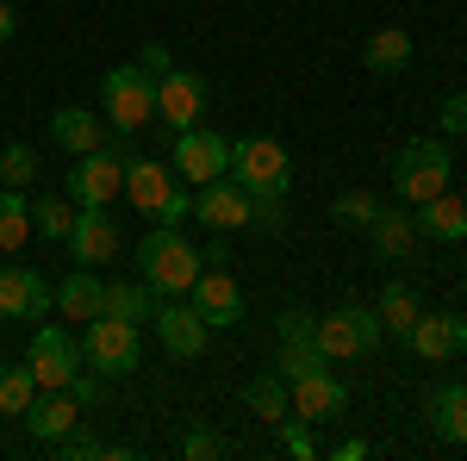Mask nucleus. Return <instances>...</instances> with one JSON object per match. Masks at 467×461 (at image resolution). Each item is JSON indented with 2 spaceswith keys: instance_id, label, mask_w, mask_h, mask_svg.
<instances>
[{
  "instance_id": "obj_20",
  "label": "nucleus",
  "mask_w": 467,
  "mask_h": 461,
  "mask_svg": "<svg viewBox=\"0 0 467 461\" xmlns=\"http://www.w3.org/2000/svg\"><path fill=\"white\" fill-rule=\"evenodd\" d=\"M424 418H431V430L442 443L467 449V381H442V387L424 393Z\"/></svg>"
},
{
  "instance_id": "obj_8",
  "label": "nucleus",
  "mask_w": 467,
  "mask_h": 461,
  "mask_svg": "<svg viewBox=\"0 0 467 461\" xmlns=\"http://www.w3.org/2000/svg\"><path fill=\"white\" fill-rule=\"evenodd\" d=\"M169 169H175L181 187H206V181L231 175V138H218V131H206V125H193V131H175Z\"/></svg>"
},
{
  "instance_id": "obj_38",
  "label": "nucleus",
  "mask_w": 467,
  "mask_h": 461,
  "mask_svg": "<svg viewBox=\"0 0 467 461\" xmlns=\"http://www.w3.org/2000/svg\"><path fill=\"white\" fill-rule=\"evenodd\" d=\"M181 456L187 461H213V456H224V436H213V430H187V436H181Z\"/></svg>"
},
{
  "instance_id": "obj_11",
  "label": "nucleus",
  "mask_w": 467,
  "mask_h": 461,
  "mask_svg": "<svg viewBox=\"0 0 467 461\" xmlns=\"http://www.w3.org/2000/svg\"><path fill=\"white\" fill-rule=\"evenodd\" d=\"M287 412L306 418V424H337V418L349 412V387H343L330 368H312V374L287 381Z\"/></svg>"
},
{
  "instance_id": "obj_26",
  "label": "nucleus",
  "mask_w": 467,
  "mask_h": 461,
  "mask_svg": "<svg viewBox=\"0 0 467 461\" xmlns=\"http://www.w3.org/2000/svg\"><path fill=\"white\" fill-rule=\"evenodd\" d=\"M156 287L150 281H107V299H100V312H112V319H131V324H144L150 312H156Z\"/></svg>"
},
{
  "instance_id": "obj_42",
  "label": "nucleus",
  "mask_w": 467,
  "mask_h": 461,
  "mask_svg": "<svg viewBox=\"0 0 467 461\" xmlns=\"http://www.w3.org/2000/svg\"><path fill=\"white\" fill-rule=\"evenodd\" d=\"M138 69H144L150 81H156V75H169V44H156V37H150L144 50H138Z\"/></svg>"
},
{
  "instance_id": "obj_10",
  "label": "nucleus",
  "mask_w": 467,
  "mask_h": 461,
  "mask_svg": "<svg viewBox=\"0 0 467 461\" xmlns=\"http://www.w3.org/2000/svg\"><path fill=\"white\" fill-rule=\"evenodd\" d=\"M150 324H156V343L175 355V361H193V355H206V343H213V324L193 312V299H156Z\"/></svg>"
},
{
  "instance_id": "obj_44",
  "label": "nucleus",
  "mask_w": 467,
  "mask_h": 461,
  "mask_svg": "<svg viewBox=\"0 0 467 461\" xmlns=\"http://www.w3.org/2000/svg\"><path fill=\"white\" fill-rule=\"evenodd\" d=\"M200 262H206V268H224V262H231V249H224V244H206V249H200Z\"/></svg>"
},
{
  "instance_id": "obj_35",
  "label": "nucleus",
  "mask_w": 467,
  "mask_h": 461,
  "mask_svg": "<svg viewBox=\"0 0 467 461\" xmlns=\"http://www.w3.org/2000/svg\"><path fill=\"white\" fill-rule=\"evenodd\" d=\"M275 430H281V449H287L293 461L318 456V443H312V424H306V418H293V412H287V418H281V424H275Z\"/></svg>"
},
{
  "instance_id": "obj_16",
  "label": "nucleus",
  "mask_w": 467,
  "mask_h": 461,
  "mask_svg": "<svg viewBox=\"0 0 467 461\" xmlns=\"http://www.w3.org/2000/svg\"><path fill=\"white\" fill-rule=\"evenodd\" d=\"M69 256L75 268H107L119 256V218H107V206H81L69 231Z\"/></svg>"
},
{
  "instance_id": "obj_3",
  "label": "nucleus",
  "mask_w": 467,
  "mask_h": 461,
  "mask_svg": "<svg viewBox=\"0 0 467 461\" xmlns=\"http://www.w3.org/2000/svg\"><path fill=\"white\" fill-rule=\"evenodd\" d=\"M449 143H436V138H411V143H399V156H393V194H399V206H424V200H436L442 187H449Z\"/></svg>"
},
{
  "instance_id": "obj_40",
  "label": "nucleus",
  "mask_w": 467,
  "mask_h": 461,
  "mask_svg": "<svg viewBox=\"0 0 467 461\" xmlns=\"http://www.w3.org/2000/svg\"><path fill=\"white\" fill-rule=\"evenodd\" d=\"M181 218H193V187H175V194H169V206L156 213V225H181Z\"/></svg>"
},
{
  "instance_id": "obj_30",
  "label": "nucleus",
  "mask_w": 467,
  "mask_h": 461,
  "mask_svg": "<svg viewBox=\"0 0 467 461\" xmlns=\"http://www.w3.org/2000/svg\"><path fill=\"white\" fill-rule=\"evenodd\" d=\"M26 237H32V206L19 200V187H0V256L26 249Z\"/></svg>"
},
{
  "instance_id": "obj_19",
  "label": "nucleus",
  "mask_w": 467,
  "mask_h": 461,
  "mask_svg": "<svg viewBox=\"0 0 467 461\" xmlns=\"http://www.w3.org/2000/svg\"><path fill=\"white\" fill-rule=\"evenodd\" d=\"M75 424H81V405H75L69 387H50V393H37L32 405H26V430H32L37 443H63Z\"/></svg>"
},
{
  "instance_id": "obj_7",
  "label": "nucleus",
  "mask_w": 467,
  "mask_h": 461,
  "mask_svg": "<svg viewBox=\"0 0 467 461\" xmlns=\"http://www.w3.org/2000/svg\"><path fill=\"white\" fill-rule=\"evenodd\" d=\"M125 162H131V143H100V150L75 156L69 200L75 206H107L112 194H125Z\"/></svg>"
},
{
  "instance_id": "obj_22",
  "label": "nucleus",
  "mask_w": 467,
  "mask_h": 461,
  "mask_svg": "<svg viewBox=\"0 0 467 461\" xmlns=\"http://www.w3.org/2000/svg\"><path fill=\"white\" fill-rule=\"evenodd\" d=\"M368 237H374V256H380V262H405V256L418 249V218L399 213V206H380L374 225H368Z\"/></svg>"
},
{
  "instance_id": "obj_14",
  "label": "nucleus",
  "mask_w": 467,
  "mask_h": 461,
  "mask_svg": "<svg viewBox=\"0 0 467 461\" xmlns=\"http://www.w3.org/2000/svg\"><path fill=\"white\" fill-rule=\"evenodd\" d=\"M193 213H200V225L206 231H250V194L237 187L231 175H218V181H206V187H193Z\"/></svg>"
},
{
  "instance_id": "obj_28",
  "label": "nucleus",
  "mask_w": 467,
  "mask_h": 461,
  "mask_svg": "<svg viewBox=\"0 0 467 461\" xmlns=\"http://www.w3.org/2000/svg\"><path fill=\"white\" fill-rule=\"evenodd\" d=\"M75 206L69 194H44V200H32V231L37 237H50V244H69V231H75Z\"/></svg>"
},
{
  "instance_id": "obj_43",
  "label": "nucleus",
  "mask_w": 467,
  "mask_h": 461,
  "mask_svg": "<svg viewBox=\"0 0 467 461\" xmlns=\"http://www.w3.org/2000/svg\"><path fill=\"white\" fill-rule=\"evenodd\" d=\"M19 32V13H13V0H0V44Z\"/></svg>"
},
{
  "instance_id": "obj_6",
  "label": "nucleus",
  "mask_w": 467,
  "mask_h": 461,
  "mask_svg": "<svg viewBox=\"0 0 467 461\" xmlns=\"http://www.w3.org/2000/svg\"><path fill=\"white\" fill-rule=\"evenodd\" d=\"M380 337H387V324H380L374 306H337V312H324V319H318L324 361H361V355L380 350Z\"/></svg>"
},
{
  "instance_id": "obj_27",
  "label": "nucleus",
  "mask_w": 467,
  "mask_h": 461,
  "mask_svg": "<svg viewBox=\"0 0 467 461\" xmlns=\"http://www.w3.org/2000/svg\"><path fill=\"white\" fill-rule=\"evenodd\" d=\"M244 405H250V418L262 424H281L287 418V374L275 368V374H255L250 387H244Z\"/></svg>"
},
{
  "instance_id": "obj_37",
  "label": "nucleus",
  "mask_w": 467,
  "mask_h": 461,
  "mask_svg": "<svg viewBox=\"0 0 467 461\" xmlns=\"http://www.w3.org/2000/svg\"><path fill=\"white\" fill-rule=\"evenodd\" d=\"M50 449H57L63 461H100V456H107V443H100V436H88L81 424H75L63 443H50Z\"/></svg>"
},
{
  "instance_id": "obj_12",
  "label": "nucleus",
  "mask_w": 467,
  "mask_h": 461,
  "mask_svg": "<svg viewBox=\"0 0 467 461\" xmlns=\"http://www.w3.org/2000/svg\"><path fill=\"white\" fill-rule=\"evenodd\" d=\"M187 299H193V312L213 324V330H231V324L250 319V306H244V287L231 281L224 268H200V281L187 287Z\"/></svg>"
},
{
  "instance_id": "obj_25",
  "label": "nucleus",
  "mask_w": 467,
  "mask_h": 461,
  "mask_svg": "<svg viewBox=\"0 0 467 461\" xmlns=\"http://www.w3.org/2000/svg\"><path fill=\"white\" fill-rule=\"evenodd\" d=\"M361 63H368V75H405L411 69V32H399V26L374 32L368 50H361Z\"/></svg>"
},
{
  "instance_id": "obj_24",
  "label": "nucleus",
  "mask_w": 467,
  "mask_h": 461,
  "mask_svg": "<svg viewBox=\"0 0 467 461\" xmlns=\"http://www.w3.org/2000/svg\"><path fill=\"white\" fill-rule=\"evenodd\" d=\"M100 299H107V281L94 275V268H75L69 281L57 287V312L75 324H88V319H100Z\"/></svg>"
},
{
  "instance_id": "obj_1",
  "label": "nucleus",
  "mask_w": 467,
  "mask_h": 461,
  "mask_svg": "<svg viewBox=\"0 0 467 461\" xmlns=\"http://www.w3.org/2000/svg\"><path fill=\"white\" fill-rule=\"evenodd\" d=\"M138 268H144V281L162 293V299H187V287L200 281V249L181 237V225H156L144 231V244H138Z\"/></svg>"
},
{
  "instance_id": "obj_39",
  "label": "nucleus",
  "mask_w": 467,
  "mask_h": 461,
  "mask_svg": "<svg viewBox=\"0 0 467 461\" xmlns=\"http://www.w3.org/2000/svg\"><path fill=\"white\" fill-rule=\"evenodd\" d=\"M436 125H442L449 138H467V94H449L442 112H436Z\"/></svg>"
},
{
  "instance_id": "obj_34",
  "label": "nucleus",
  "mask_w": 467,
  "mask_h": 461,
  "mask_svg": "<svg viewBox=\"0 0 467 461\" xmlns=\"http://www.w3.org/2000/svg\"><path fill=\"white\" fill-rule=\"evenodd\" d=\"M37 175V150L32 143H6L0 150V187H26Z\"/></svg>"
},
{
  "instance_id": "obj_5",
  "label": "nucleus",
  "mask_w": 467,
  "mask_h": 461,
  "mask_svg": "<svg viewBox=\"0 0 467 461\" xmlns=\"http://www.w3.org/2000/svg\"><path fill=\"white\" fill-rule=\"evenodd\" d=\"M100 107H107L112 131L131 138V131H144L150 119H156V81H150L138 63H119V69L100 75Z\"/></svg>"
},
{
  "instance_id": "obj_29",
  "label": "nucleus",
  "mask_w": 467,
  "mask_h": 461,
  "mask_svg": "<svg viewBox=\"0 0 467 461\" xmlns=\"http://www.w3.org/2000/svg\"><path fill=\"white\" fill-rule=\"evenodd\" d=\"M275 368L287 374V381H299V374H312V368H330L318 350V324L312 330H293V337H281V355H275Z\"/></svg>"
},
{
  "instance_id": "obj_32",
  "label": "nucleus",
  "mask_w": 467,
  "mask_h": 461,
  "mask_svg": "<svg viewBox=\"0 0 467 461\" xmlns=\"http://www.w3.org/2000/svg\"><path fill=\"white\" fill-rule=\"evenodd\" d=\"M37 399V381L26 361H13V368H0V418H26V405Z\"/></svg>"
},
{
  "instance_id": "obj_4",
  "label": "nucleus",
  "mask_w": 467,
  "mask_h": 461,
  "mask_svg": "<svg viewBox=\"0 0 467 461\" xmlns=\"http://www.w3.org/2000/svg\"><path fill=\"white\" fill-rule=\"evenodd\" d=\"M231 181H237L250 200H281L293 187V162L275 138H237L231 143Z\"/></svg>"
},
{
  "instance_id": "obj_31",
  "label": "nucleus",
  "mask_w": 467,
  "mask_h": 461,
  "mask_svg": "<svg viewBox=\"0 0 467 461\" xmlns=\"http://www.w3.org/2000/svg\"><path fill=\"white\" fill-rule=\"evenodd\" d=\"M374 312H380V324H387V330H399V337H405V330L418 324V312H424V306H418V293H411L405 281H387V287H380V306H374Z\"/></svg>"
},
{
  "instance_id": "obj_33",
  "label": "nucleus",
  "mask_w": 467,
  "mask_h": 461,
  "mask_svg": "<svg viewBox=\"0 0 467 461\" xmlns=\"http://www.w3.org/2000/svg\"><path fill=\"white\" fill-rule=\"evenodd\" d=\"M374 213H380V200H374L368 187H349V194H337V200H330V218H337L343 231H368Z\"/></svg>"
},
{
  "instance_id": "obj_23",
  "label": "nucleus",
  "mask_w": 467,
  "mask_h": 461,
  "mask_svg": "<svg viewBox=\"0 0 467 461\" xmlns=\"http://www.w3.org/2000/svg\"><path fill=\"white\" fill-rule=\"evenodd\" d=\"M50 138L63 143L69 156H88V150H100V143H107V131H100V112L57 107V112H50Z\"/></svg>"
},
{
  "instance_id": "obj_18",
  "label": "nucleus",
  "mask_w": 467,
  "mask_h": 461,
  "mask_svg": "<svg viewBox=\"0 0 467 461\" xmlns=\"http://www.w3.org/2000/svg\"><path fill=\"white\" fill-rule=\"evenodd\" d=\"M0 319H50V281L37 268H0Z\"/></svg>"
},
{
  "instance_id": "obj_2",
  "label": "nucleus",
  "mask_w": 467,
  "mask_h": 461,
  "mask_svg": "<svg viewBox=\"0 0 467 461\" xmlns=\"http://www.w3.org/2000/svg\"><path fill=\"white\" fill-rule=\"evenodd\" d=\"M81 361L94 368V374H131V368H144V324L131 319H100L81 324Z\"/></svg>"
},
{
  "instance_id": "obj_17",
  "label": "nucleus",
  "mask_w": 467,
  "mask_h": 461,
  "mask_svg": "<svg viewBox=\"0 0 467 461\" xmlns=\"http://www.w3.org/2000/svg\"><path fill=\"white\" fill-rule=\"evenodd\" d=\"M175 187H181V181H175V169H169V162H156V156H138V150H131V162H125V200H131L144 218L162 213Z\"/></svg>"
},
{
  "instance_id": "obj_36",
  "label": "nucleus",
  "mask_w": 467,
  "mask_h": 461,
  "mask_svg": "<svg viewBox=\"0 0 467 461\" xmlns=\"http://www.w3.org/2000/svg\"><path fill=\"white\" fill-rule=\"evenodd\" d=\"M250 231L255 237H281L287 231V206L281 200H250Z\"/></svg>"
},
{
  "instance_id": "obj_9",
  "label": "nucleus",
  "mask_w": 467,
  "mask_h": 461,
  "mask_svg": "<svg viewBox=\"0 0 467 461\" xmlns=\"http://www.w3.org/2000/svg\"><path fill=\"white\" fill-rule=\"evenodd\" d=\"M26 368H32L37 393L69 387L75 374H81V337H69L63 324H37L32 343H26Z\"/></svg>"
},
{
  "instance_id": "obj_45",
  "label": "nucleus",
  "mask_w": 467,
  "mask_h": 461,
  "mask_svg": "<svg viewBox=\"0 0 467 461\" xmlns=\"http://www.w3.org/2000/svg\"><path fill=\"white\" fill-rule=\"evenodd\" d=\"M330 456H337V461H361V456H368V449H361L356 436H349V443H337V449H330Z\"/></svg>"
},
{
  "instance_id": "obj_41",
  "label": "nucleus",
  "mask_w": 467,
  "mask_h": 461,
  "mask_svg": "<svg viewBox=\"0 0 467 461\" xmlns=\"http://www.w3.org/2000/svg\"><path fill=\"white\" fill-rule=\"evenodd\" d=\"M69 393H75V405H81V412H88V405H94V399H100V374H94V368H88V361H81V374H75V381H69Z\"/></svg>"
},
{
  "instance_id": "obj_21",
  "label": "nucleus",
  "mask_w": 467,
  "mask_h": 461,
  "mask_svg": "<svg viewBox=\"0 0 467 461\" xmlns=\"http://www.w3.org/2000/svg\"><path fill=\"white\" fill-rule=\"evenodd\" d=\"M418 237H436V244H462L467 237V200L462 194H436V200H424L418 206Z\"/></svg>"
},
{
  "instance_id": "obj_15",
  "label": "nucleus",
  "mask_w": 467,
  "mask_h": 461,
  "mask_svg": "<svg viewBox=\"0 0 467 461\" xmlns=\"http://www.w3.org/2000/svg\"><path fill=\"white\" fill-rule=\"evenodd\" d=\"M405 343L418 361H455L467 350V319L462 312H418V324L405 330Z\"/></svg>"
},
{
  "instance_id": "obj_13",
  "label": "nucleus",
  "mask_w": 467,
  "mask_h": 461,
  "mask_svg": "<svg viewBox=\"0 0 467 461\" xmlns=\"http://www.w3.org/2000/svg\"><path fill=\"white\" fill-rule=\"evenodd\" d=\"M200 112H206V81H200V75H187V69L156 75V119H162L169 131H193Z\"/></svg>"
}]
</instances>
